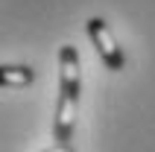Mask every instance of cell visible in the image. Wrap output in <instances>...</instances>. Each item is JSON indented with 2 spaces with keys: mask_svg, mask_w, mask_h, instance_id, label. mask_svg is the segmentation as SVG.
Segmentation results:
<instances>
[{
  "mask_svg": "<svg viewBox=\"0 0 155 152\" xmlns=\"http://www.w3.org/2000/svg\"><path fill=\"white\" fill-rule=\"evenodd\" d=\"M35 82V70L26 64H3L0 68V88H24Z\"/></svg>",
  "mask_w": 155,
  "mask_h": 152,
  "instance_id": "277c9868",
  "label": "cell"
},
{
  "mask_svg": "<svg viewBox=\"0 0 155 152\" xmlns=\"http://www.w3.org/2000/svg\"><path fill=\"white\" fill-rule=\"evenodd\" d=\"M59 91L79 100L82 94V79H79V53L73 44H64L59 53Z\"/></svg>",
  "mask_w": 155,
  "mask_h": 152,
  "instance_id": "7a4b0ae2",
  "label": "cell"
},
{
  "mask_svg": "<svg viewBox=\"0 0 155 152\" xmlns=\"http://www.w3.org/2000/svg\"><path fill=\"white\" fill-rule=\"evenodd\" d=\"M44 152H73V146H61V144H56L53 149H44Z\"/></svg>",
  "mask_w": 155,
  "mask_h": 152,
  "instance_id": "5b68a950",
  "label": "cell"
},
{
  "mask_svg": "<svg viewBox=\"0 0 155 152\" xmlns=\"http://www.w3.org/2000/svg\"><path fill=\"white\" fill-rule=\"evenodd\" d=\"M85 26H88V35H91V41H94V47H97V53H100L105 68L108 70L126 68V53H123V47L117 44V38L111 35V29H108V24L103 18H91Z\"/></svg>",
  "mask_w": 155,
  "mask_h": 152,
  "instance_id": "6da1fadb",
  "label": "cell"
},
{
  "mask_svg": "<svg viewBox=\"0 0 155 152\" xmlns=\"http://www.w3.org/2000/svg\"><path fill=\"white\" fill-rule=\"evenodd\" d=\"M73 117H76V100L59 91L56 117H53V135H56V144L70 146V135H73Z\"/></svg>",
  "mask_w": 155,
  "mask_h": 152,
  "instance_id": "3957f363",
  "label": "cell"
}]
</instances>
